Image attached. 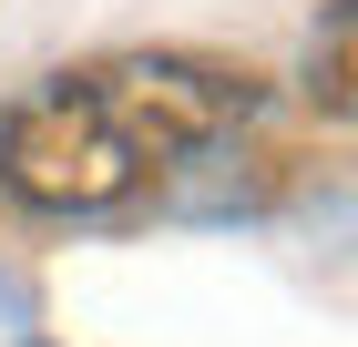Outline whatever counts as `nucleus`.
Returning a JSON list of instances; mask_svg holds the SVG:
<instances>
[{"mask_svg":"<svg viewBox=\"0 0 358 347\" xmlns=\"http://www.w3.org/2000/svg\"><path fill=\"white\" fill-rule=\"evenodd\" d=\"M0 184L21 205H41V214H113V205L143 194V163L113 133V112L92 103V82L62 72L31 103L0 112Z\"/></svg>","mask_w":358,"mask_h":347,"instance_id":"obj_1","label":"nucleus"},{"mask_svg":"<svg viewBox=\"0 0 358 347\" xmlns=\"http://www.w3.org/2000/svg\"><path fill=\"white\" fill-rule=\"evenodd\" d=\"M83 82L113 112V133L134 143L143 174L194 163V154H215V143H236L256 123V82L236 61H205V52H123V61H103Z\"/></svg>","mask_w":358,"mask_h":347,"instance_id":"obj_2","label":"nucleus"},{"mask_svg":"<svg viewBox=\"0 0 358 347\" xmlns=\"http://www.w3.org/2000/svg\"><path fill=\"white\" fill-rule=\"evenodd\" d=\"M348 31H358V10H348V0H328V31H317V52H307V92H317L328 123L358 103V82H348Z\"/></svg>","mask_w":358,"mask_h":347,"instance_id":"obj_3","label":"nucleus"}]
</instances>
